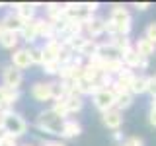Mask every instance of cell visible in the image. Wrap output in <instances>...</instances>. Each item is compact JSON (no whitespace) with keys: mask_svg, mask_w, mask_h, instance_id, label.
Here are the masks:
<instances>
[{"mask_svg":"<svg viewBox=\"0 0 156 146\" xmlns=\"http://www.w3.org/2000/svg\"><path fill=\"white\" fill-rule=\"evenodd\" d=\"M12 66L18 70H26L31 66V58H29V51L27 49H16L12 55Z\"/></svg>","mask_w":156,"mask_h":146,"instance_id":"10","label":"cell"},{"mask_svg":"<svg viewBox=\"0 0 156 146\" xmlns=\"http://www.w3.org/2000/svg\"><path fill=\"white\" fill-rule=\"evenodd\" d=\"M74 92L78 96H94L96 92H100V86L96 82H90L86 78H80V80L74 82Z\"/></svg>","mask_w":156,"mask_h":146,"instance_id":"14","label":"cell"},{"mask_svg":"<svg viewBox=\"0 0 156 146\" xmlns=\"http://www.w3.org/2000/svg\"><path fill=\"white\" fill-rule=\"evenodd\" d=\"M101 121H104V125L107 129L119 130L121 125H123V113L117 111V109H109V111H105V113H101Z\"/></svg>","mask_w":156,"mask_h":146,"instance_id":"8","label":"cell"},{"mask_svg":"<svg viewBox=\"0 0 156 146\" xmlns=\"http://www.w3.org/2000/svg\"><path fill=\"white\" fill-rule=\"evenodd\" d=\"M148 123L156 127V109H150V113H148Z\"/></svg>","mask_w":156,"mask_h":146,"instance_id":"35","label":"cell"},{"mask_svg":"<svg viewBox=\"0 0 156 146\" xmlns=\"http://www.w3.org/2000/svg\"><path fill=\"white\" fill-rule=\"evenodd\" d=\"M121 146H144V140L139 138V136H129Z\"/></svg>","mask_w":156,"mask_h":146,"instance_id":"32","label":"cell"},{"mask_svg":"<svg viewBox=\"0 0 156 146\" xmlns=\"http://www.w3.org/2000/svg\"><path fill=\"white\" fill-rule=\"evenodd\" d=\"M0 146H18V142H16V138L14 136H4V138H0Z\"/></svg>","mask_w":156,"mask_h":146,"instance_id":"33","label":"cell"},{"mask_svg":"<svg viewBox=\"0 0 156 146\" xmlns=\"http://www.w3.org/2000/svg\"><path fill=\"white\" fill-rule=\"evenodd\" d=\"M105 33H109V35H117V29H115V26H113L111 19H105Z\"/></svg>","mask_w":156,"mask_h":146,"instance_id":"34","label":"cell"},{"mask_svg":"<svg viewBox=\"0 0 156 146\" xmlns=\"http://www.w3.org/2000/svg\"><path fill=\"white\" fill-rule=\"evenodd\" d=\"M62 101H65V107H66L68 115H70V113H78V111H82V107H84V99H82V96H78L76 92L65 96Z\"/></svg>","mask_w":156,"mask_h":146,"instance_id":"17","label":"cell"},{"mask_svg":"<svg viewBox=\"0 0 156 146\" xmlns=\"http://www.w3.org/2000/svg\"><path fill=\"white\" fill-rule=\"evenodd\" d=\"M113 103H115V94L111 90H100L94 94V105L96 109H100L101 113L113 109Z\"/></svg>","mask_w":156,"mask_h":146,"instance_id":"5","label":"cell"},{"mask_svg":"<svg viewBox=\"0 0 156 146\" xmlns=\"http://www.w3.org/2000/svg\"><path fill=\"white\" fill-rule=\"evenodd\" d=\"M84 27H86L90 39H94V41H96V37H100V35H104V33H105V19L104 18H92L88 23H84Z\"/></svg>","mask_w":156,"mask_h":146,"instance_id":"11","label":"cell"},{"mask_svg":"<svg viewBox=\"0 0 156 146\" xmlns=\"http://www.w3.org/2000/svg\"><path fill=\"white\" fill-rule=\"evenodd\" d=\"M14 8H16L18 18L22 19L23 23H26V22H31V19H35V4L20 2V4H14Z\"/></svg>","mask_w":156,"mask_h":146,"instance_id":"16","label":"cell"},{"mask_svg":"<svg viewBox=\"0 0 156 146\" xmlns=\"http://www.w3.org/2000/svg\"><path fill=\"white\" fill-rule=\"evenodd\" d=\"M131 105H133V96H131L129 92H125V94H115L113 109H117V111H121V113H123V111L129 109Z\"/></svg>","mask_w":156,"mask_h":146,"instance_id":"22","label":"cell"},{"mask_svg":"<svg viewBox=\"0 0 156 146\" xmlns=\"http://www.w3.org/2000/svg\"><path fill=\"white\" fill-rule=\"evenodd\" d=\"M31 96L35 101H49L51 99V84L49 82H35L31 88Z\"/></svg>","mask_w":156,"mask_h":146,"instance_id":"15","label":"cell"},{"mask_svg":"<svg viewBox=\"0 0 156 146\" xmlns=\"http://www.w3.org/2000/svg\"><path fill=\"white\" fill-rule=\"evenodd\" d=\"M2 117L4 115H2V111H0V129H2Z\"/></svg>","mask_w":156,"mask_h":146,"instance_id":"40","label":"cell"},{"mask_svg":"<svg viewBox=\"0 0 156 146\" xmlns=\"http://www.w3.org/2000/svg\"><path fill=\"white\" fill-rule=\"evenodd\" d=\"M2 31H4V29H2V23H0V33H2Z\"/></svg>","mask_w":156,"mask_h":146,"instance_id":"41","label":"cell"},{"mask_svg":"<svg viewBox=\"0 0 156 146\" xmlns=\"http://www.w3.org/2000/svg\"><path fill=\"white\" fill-rule=\"evenodd\" d=\"M146 92H148L152 97H156V76L146 78Z\"/></svg>","mask_w":156,"mask_h":146,"instance_id":"31","label":"cell"},{"mask_svg":"<svg viewBox=\"0 0 156 146\" xmlns=\"http://www.w3.org/2000/svg\"><path fill=\"white\" fill-rule=\"evenodd\" d=\"M43 146H66V144H62V142H57V140H49V142H45Z\"/></svg>","mask_w":156,"mask_h":146,"instance_id":"38","label":"cell"},{"mask_svg":"<svg viewBox=\"0 0 156 146\" xmlns=\"http://www.w3.org/2000/svg\"><path fill=\"white\" fill-rule=\"evenodd\" d=\"M2 80H4V86L10 88V90H20V86L23 82V74H22V70H18V68H14L10 64V66L4 68Z\"/></svg>","mask_w":156,"mask_h":146,"instance_id":"6","label":"cell"},{"mask_svg":"<svg viewBox=\"0 0 156 146\" xmlns=\"http://www.w3.org/2000/svg\"><path fill=\"white\" fill-rule=\"evenodd\" d=\"M29 51V58H31V64H43V53L41 47H31Z\"/></svg>","mask_w":156,"mask_h":146,"instance_id":"27","label":"cell"},{"mask_svg":"<svg viewBox=\"0 0 156 146\" xmlns=\"http://www.w3.org/2000/svg\"><path fill=\"white\" fill-rule=\"evenodd\" d=\"M121 61H123V66L131 70V68H139V66H140L143 57H139V53H136L135 49L131 47V49H127L123 55H121Z\"/></svg>","mask_w":156,"mask_h":146,"instance_id":"19","label":"cell"},{"mask_svg":"<svg viewBox=\"0 0 156 146\" xmlns=\"http://www.w3.org/2000/svg\"><path fill=\"white\" fill-rule=\"evenodd\" d=\"M96 57L101 58V61H115V58H121V53L111 43H98Z\"/></svg>","mask_w":156,"mask_h":146,"instance_id":"12","label":"cell"},{"mask_svg":"<svg viewBox=\"0 0 156 146\" xmlns=\"http://www.w3.org/2000/svg\"><path fill=\"white\" fill-rule=\"evenodd\" d=\"M62 123H65V119H62V117H58L55 111H51V109H47V111H43V113H39L37 121H35L37 129L41 130V133L53 134V136H61Z\"/></svg>","mask_w":156,"mask_h":146,"instance_id":"1","label":"cell"},{"mask_svg":"<svg viewBox=\"0 0 156 146\" xmlns=\"http://www.w3.org/2000/svg\"><path fill=\"white\" fill-rule=\"evenodd\" d=\"M2 129L6 130L8 136H14V138H18V136H23L27 130V123L23 121L22 115L14 113L12 109L10 111H4L2 113Z\"/></svg>","mask_w":156,"mask_h":146,"instance_id":"2","label":"cell"},{"mask_svg":"<svg viewBox=\"0 0 156 146\" xmlns=\"http://www.w3.org/2000/svg\"><path fill=\"white\" fill-rule=\"evenodd\" d=\"M37 33L39 37H45V39H55V27L53 23L45 18H39L37 19Z\"/></svg>","mask_w":156,"mask_h":146,"instance_id":"21","label":"cell"},{"mask_svg":"<svg viewBox=\"0 0 156 146\" xmlns=\"http://www.w3.org/2000/svg\"><path fill=\"white\" fill-rule=\"evenodd\" d=\"M20 99V90H10L6 86H0V111H10L16 101Z\"/></svg>","mask_w":156,"mask_h":146,"instance_id":"7","label":"cell"},{"mask_svg":"<svg viewBox=\"0 0 156 146\" xmlns=\"http://www.w3.org/2000/svg\"><path fill=\"white\" fill-rule=\"evenodd\" d=\"M113 138L117 140V142H119V140H123V133H121V130H113Z\"/></svg>","mask_w":156,"mask_h":146,"instance_id":"37","label":"cell"},{"mask_svg":"<svg viewBox=\"0 0 156 146\" xmlns=\"http://www.w3.org/2000/svg\"><path fill=\"white\" fill-rule=\"evenodd\" d=\"M22 146H33V144H22Z\"/></svg>","mask_w":156,"mask_h":146,"instance_id":"42","label":"cell"},{"mask_svg":"<svg viewBox=\"0 0 156 146\" xmlns=\"http://www.w3.org/2000/svg\"><path fill=\"white\" fill-rule=\"evenodd\" d=\"M80 133H82V125L78 123V121L65 119V123H62V130H61L62 138H76V136H80Z\"/></svg>","mask_w":156,"mask_h":146,"instance_id":"18","label":"cell"},{"mask_svg":"<svg viewBox=\"0 0 156 146\" xmlns=\"http://www.w3.org/2000/svg\"><path fill=\"white\" fill-rule=\"evenodd\" d=\"M65 49L58 39H49L45 43V47H41V53H43V64L45 62H57L58 61V55H61V51Z\"/></svg>","mask_w":156,"mask_h":146,"instance_id":"4","label":"cell"},{"mask_svg":"<svg viewBox=\"0 0 156 146\" xmlns=\"http://www.w3.org/2000/svg\"><path fill=\"white\" fill-rule=\"evenodd\" d=\"M133 49L139 53V57H143V58H148V57H152L154 53H156V45H154V43H150L146 37H139V39H136Z\"/></svg>","mask_w":156,"mask_h":146,"instance_id":"13","label":"cell"},{"mask_svg":"<svg viewBox=\"0 0 156 146\" xmlns=\"http://www.w3.org/2000/svg\"><path fill=\"white\" fill-rule=\"evenodd\" d=\"M144 37L148 39L150 43H154L156 45V22H150L148 26H146V31H144Z\"/></svg>","mask_w":156,"mask_h":146,"instance_id":"30","label":"cell"},{"mask_svg":"<svg viewBox=\"0 0 156 146\" xmlns=\"http://www.w3.org/2000/svg\"><path fill=\"white\" fill-rule=\"evenodd\" d=\"M51 111H55V113L58 115V117H62V119H65V117H68V111H66V107H65V101H55V103H53V107H51Z\"/></svg>","mask_w":156,"mask_h":146,"instance_id":"28","label":"cell"},{"mask_svg":"<svg viewBox=\"0 0 156 146\" xmlns=\"http://www.w3.org/2000/svg\"><path fill=\"white\" fill-rule=\"evenodd\" d=\"M18 33H12V31H2L0 33V45L4 49H16L18 47Z\"/></svg>","mask_w":156,"mask_h":146,"instance_id":"24","label":"cell"},{"mask_svg":"<svg viewBox=\"0 0 156 146\" xmlns=\"http://www.w3.org/2000/svg\"><path fill=\"white\" fill-rule=\"evenodd\" d=\"M43 66V72L49 76H57L58 74V68H61V64L58 62H45V64H41Z\"/></svg>","mask_w":156,"mask_h":146,"instance_id":"29","label":"cell"},{"mask_svg":"<svg viewBox=\"0 0 156 146\" xmlns=\"http://www.w3.org/2000/svg\"><path fill=\"white\" fill-rule=\"evenodd\" d=\"M135 8H136V10H148V8H150V4H148V2H136V4H135Z\"/></svg>","mask_w":156,"mask_h":146,"instance_id":"36","label":"cell"},{"mask_svg":"<svg viewBox=\"0 0 156 146\" xmlns=\"http://www.w3.org/2000/svg\"><path fill=\"white\" fill-rule=\"evenodd\" d=\"M150 109H156V97H152V101H150Z\"/></svg>","mask_w":156,"mask_h":146,"instance_id":"39","label":"cell"},{"mask_svg":"<svg viewBox=\"0 0 156 146\" xmlns=\"http://www.w3.org/2000/svg\"><path fill=\"white\" fill-rule=\"evenodd\" d=\"M0 6H2V4H0Z\"/></svg>","mask_w":156,"mask_h":146,"instance_id":"43","label":"cell"},{"mask_svg":"<svg viewBox=\"0 0 156 146\" xmlns=\"http://www.w3.org/2000/svg\"><path fill=\"white\" fill-rule=\"evenodd\" d=\"M111 22H113V26L117 29V35H129L131 27H133V19H131V14L129 10L123 8V6H115L111 10Z\"/></svg>","mask_w":156,"mask_h":146,"instance_id":"3","label":"cell"},{"mask_svg":"<svg viewBox=\"0 0 156 146\" xmlns=\"http://www.w3.org/2000/svg\"><path fill=\"white\" fill-rule=\"evenodd\" d=\"M146 92V76H136L133 78V82H131L129 86V94L131 96H140Z\"/></svg>","mask_w":156,"mask_h":146,"instance_id":"23","label":"cell"},{"mask_svg":"<svg viewBox=\"0 0 156 146\" xmlns=\"http://www.w3.org/2000/svg\"><path fill=\"white\" fill-rule=\"evenodd\" d=\"M96 51H98V41H94V39H88L86 45L82 47V51L78 53V55H80L82 58H84V57L90 58V57H94V55H96Z\"/></svg>","mask_w":156,"mask_h":146,"instance_id":"26","label":"cell"},{"mask_svg":"<svg viewBox=\"0 0 156 146\" xmlns=\"http://www.w3.org/2000/svg\"><path fill=\"white\" fill-rule=\"evenodd\" d=\"M109 43L121 53V55H123L127 49L133 47V45H131V41H129V37H125V35H111V41H109Z\"/></svg>","mask_w":156,"mask_h":146,"instance_id":"25","label":"cell"},{"mask_svg":"<svg viewBox=\"0 0 156 146\" xmlns=\"http://www.w3.org/2000/svg\"><path fill=\"white\" fill-rule=\"evenodd\" d=\"M20 33H22V39H23V41H27V43H33V41H35V39L39 37V33H37V19L26 22Z\"/></svg>","mask_w":156,"mask_h":146,"instance_id":"20","label":"cell"},{"mask_svg":"<svg viewBox=\"0 0 156 146\" xmlns=\"http://www.w3.org/2000/svg\"><path fill=\"white\" fill-rule=\"evenodd\" d=\"M0 23H2L4 31H12V33H18V35H20V31H22V27H23V22L18 18L16 12H8Z\"/></svg>","mask_w":156,"mask_h":146,"instance_id":"9","label":"cell"}]
</instances>
